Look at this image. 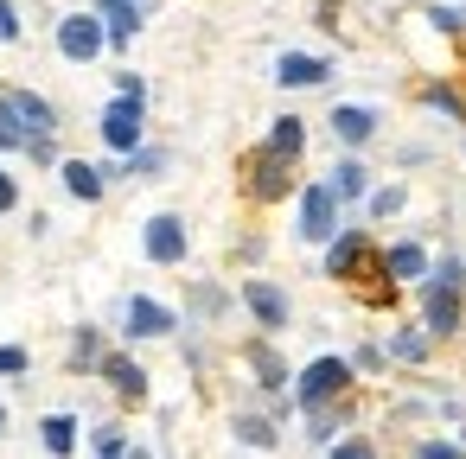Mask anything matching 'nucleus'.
<instances>
[{"label":"nucleus","instance_id":"1","mask_svg":"<svg viewBox=\"0 0 466 459\" xmlns=\"http://www.w3.org/2000/svg\"><path fill=\"white\" fill-rule=\"evenodd\" d=\"M0 128H7L20 147H33V141H58L65 115H58V103H52L46 90L7 84V90H0Z\"/></svg>","mask_w":466,"mask_h":459},{"label":"nucleus","instance_id":"2","mask_svg":"<svg viewBox=\"0 0 466 459\" xmlns=\"http://www.w3.org/2000/svg\"><path fill=\"white\" fill-rule=\"evenodd\" d=\"M294 173H300V166L281 160L268 141H256V147L237 160V179H243V198H249V205H288V198L307 185V179H294Z\"/></svg>","mask_w":466,"mask_h":459},{"label":"nucleus","instance_id":"3","mask_svg":"<svg viewBox=\"0 0 466 459\" xmlns=\"http://www.w3.org/2000/svg\"><path fill=\"white\" fill-rule=\"evenodd\" d=\"M339 230H345V205H339V192H332L326 179H307V185L294 192V243L326 249Z\"/></svg>","mask_w":466,"mask_h":459},{"label":"nucleus","instance_id":"4","mask_svg":"<svg viewBox=\"0 0 466 459\" xmlns=\"http://www.w3.org/2000/svg\"><path fill=\"white\" fill-rule=\"evenodd\" d=\"M351 383H358V364H351V357H339V351H319L313 364H300V370H294V408L307 414V408L345 402V395H351Z\"/></svg>","mask_w":466,"mask_h":459},{"label":"nucleus","instance_id":"5","mask_svg":"<svg viewBox=\"0 0 466 459\" xmlns=\"http://www.w3.org/2000/svg\"><path fill=\"white\" fill-rule=\"evenodd\" d=\"M52 45H58V58L65 65H96L103 52H109V26H103V14L96 7H77V14H65L58 26H52Z\"/></svg>","mask_w":466,"mask_h":459},{"label":"nucleus","instance_id":"6","mask_svg":"<svg viewBox=\"0 0 466 459\" xmlns=\"http://www.w3.org/2000/svg\"><path fill=\"white\" fill-rule=\"evenodd\" d=\"M237 306H243V313L256 319V332H268V338L294 325V294H288L281 281H268V274H243V281H237Z\"/></svg>","mask_w":466,"mask_h":459},{"label":"nucleus","instance_id":"7","mask_svg":"<svg viewBox=\"0 0 466 459\" xmlns=\"http://www.w3.org/2000/svg\"><path fill=\"white\" fill-rule=\"evenodd\" d=\"M141 255H147V268H186V255H192V224H186L179 211H154V217L141 224Z\"/></svg>","mask_w":466,"mask_h":459},{"label":"nucleus","instance_id":"8","mask_svg":"<svg viewBox=\"0 0 466 459\" xmlns=\"http://www.w3.org/2000/svg\"><path fill=\"white\" fill-rule=\"evenodd\" d=\"M96 135H103V147L122 160V154H135V147H147V103H128V96H109L103 103V115H96Z\"/></svg>","mask_w":466,"mask_h":459},{"label":"nucleus","instance_id":"9","mask_svg":"<svg viewBox=\"0 0 466 459\" xmlns=\"http://www.w3.org/2000/svg\"><path fill=\"white\" fill-rule=\"evenodd\" d=\"M179 332V313L154 294H128L122 300V344H154V338H173Z\"/></svg>","mask_w":466,"mask_h":459},{"label":"nucleus","instance_id":"10","mask_svg":"<svg viewBox=\"0 0 466 459\" xmlns=\"http://www.w3.org/2000/svg\"><path fill=\"white\" fill-rule=\"evenodd\" d=\"M415 300H421V325H428V338H434V344H453V338L466 332V294L421 281V287H415Z\"/></svg>","mask_w":466,"mask_h":459},{"label":"nucleus","instance_id":"11","mask_svg":"<svg viewBox=\"0 0 466 459\" xmlns=\"http://www.w3.org/2000/svg\"><path fill=\"white\" fill-rule=\"evenodd\" d=\"M326 128H332L339 154H364V147L383 135V109H377V103H332Z\"/></svg>","mask_w":466,"mask_h":459},{"label":"nucleus","instance_id":"12","mask_svg":"<svg viewBox=\"0 0 466 459\" xmlns=\"http://www.w3.org/2000/svg\"><path fill=\"white\" fill-rule=\"evenodd\" d=\"M243 364H249V376H256V389L275 402V395H294V370H288V357L275 351V338L268 332H256L249 344H243Z\"/></svg>","mask_w":466,"mask_h":459},{"label":"nucleus","instance_id":"13","mask_svg":"<svg viewBox=\"0 0 466 459\" xmlns=\"http://www.w3.org/2000/svg\"><path fill=\"white\" fill-rule=\"evenodd\" d=\"M90 7H96L103 26H109V52H128V45L141 39V26L160 14V0H90Z\"/></svg>","mask_w":466,"mask_h":459},{"label":"nucleus","instance_id":"14","mask_svg":"<svg viewBox=\"0 0 466 459\" xmlns=\"http://www.w3.org/2000/svg\"><path fill=\"white\" fill-rule=\"evenodd\" d=\"M96 383H109L122 402H147V364L135 357V344H122V351H103V364H96Z\"/></svg>","mask_w":466,"mask_h":459},{"label":"nucleus","instance_id":"15","mask_svg":"<svg viewBox=\"0 0 466 459\" xmlns=\"http://www.w3.org/2000/svg\"><path fill=\"white\" fill-rule=\"evenodd\" d=\"M332 77H339V65L326 52H281L275 58V84L281 90H326Z\"/></svg>","mask_w":466,"mask_h":459},{"label":"nucleus","instance_id":"16","mask_svg":"<svg viewBox=\"0 0 466 459\" xmlns=\"http://www.w3.org/2000/svg\"><path fill=\"white\" fill-rule=\"evenodd\" d=\"M383 268H390V281H396V287H421V281L434 274V255H428V243L396 236V243H383Z\"/></svg>","mask_w":466,"mask_h":459},{"label":"nucleus","instance_id":"17","mask_svg":"<svg viewBox=\"0 0 466 459\" xmlns=\"http://www.w3.org/2000/svg\"><path fill=\"white\" fill-rule=\"evenodd\" d=\"M58 185H65L77 205H103V198H109V173H103L96 160H77V154L58 166Z\"/></svg>","mask_w":466,"mask_h":459},{"label":"nucleus","instance_id":"18","mask_svg":"<svg viewBox=\"0 0 466 459\" xmlns=\"http://www.w3.org/2000/svg\"><path fill=\"white\" fill-rule=\"evenodd\" d=\"M415 103H421L428 115L466 128V90H460V84H447V77H421V84H415Z\"/></svg>","mask_w":466,"mask_h":459},{"label":"nucleus","instance_id":"19","mask_svg":"<svg viewBox=\"0 0 466 459\" xmlns=\"http://www.w3.org/2000/svg\"><path fill=\"white\" fill-rule=\"evenodd\" d=\"M326 185H332V192H339V205L351 211V205H364V198H370V185H377V179H370V166H364L358 154H339V160H332V173H326Z\"/></svg>","mask_w":466,"mask_h":459},{"label":"nucleus","instance_id":"20","mask_svg":"<svg viewBox=\"0 0 466 459\" xmlns=\"http://www.w3.org/2000/svg\"><path fill=\"white\" fill-rule=\"evenodd\" d=\"M383 351H390V364H409V370H415V364L434 357V338H428V325L415 319V325H396V332L383 338Z\"/></svg>","mask_w":466,"mask_h":459},{"label":"nucleus","instance_id":"21","mask_svg":"<svg viewBox=\"0 0 466 459\" xmlns=\"http://www.w3.org/2000/svg\"><path fill=\"white\" fill-rule=\"evenodd\" d=\"M262 141H268V147H275L281 160H294V166L307 160V122H300V115H275Z\"/></svg>","mask_w":466,"mask_h":459},{"label":"nucleus","instance_id":"22","mask_svg":"<svg viewBox=\"0 0 466 459\" xmlns=\"http://www.w3.org/2000/svg\"><path fill=\"white\" fill-rule=\"evenodd\" d=\"M173 166V147H160V141H147V147H135V154H122V179H135V185H147V179H160Z\"/></svg>","mask_w":466,"mask_h":459},{"label":"nucleus","instance_id":"23","mask_svg":"<svg viewBox=\"0 0 466 459\" xmlns=\"http://www.w3.org/2000/svg\"><path fill=\"white\" fill-rule=\"evenodd\" d=\"M402 211H409V185H402V179L370 185V198H364V217H370V224H390V217H402Z\"/></svg>","mask_w":466,"mask_h":459},{"label":"nucleus","instance_id":"24","mask_svg":"<svg viewBox=\"0 0 466 459\" xmlns=\"http://www.w3.org/2000/svg\"><path fill=\"white\" fill-rule=\"evenodd\" d=\"M77 434H84L77 414H46V421H39V440H46L52 459H71V453H77Z\"/></svg>","mask_w":466,"mask_h":459},{"label":"nucleus","instance_id":"25","mask_svg":"<svg viewBox=\"0 0 466 459\" xmlns=\"http://www.w3.org/2000/svg\"><path fill=\"white\" fill-rule=\"evenodd\" d=\"M230 300H237V294H224L218 281H192V287H186V306H192L198 319H224V313H230Z\"/></svg>","mask_w":466,"mask_h":459},{"label":"nucleus","instance_id":"26","mask_svg":"<svg viewBox=\"0 0 466 459\" xmlns=\"http://www.w3.org/2000/svg\"><path fill=\"white\" fill-rule=\"evenodd\" d=\"M103 351H109V344H103V332H96V325H77V332H71V370H90V376H96Z\"/></svg>","mask_w":466,"mask_h":459},{"label":"nucleus","instance_id":"27","mask_svg":"<svg viewBox=\"0 0 466 459\" xmlns=\"http://www.w3.org/2000/svg\"><path fill=\"white\" fill-rule=\"evenodd\" d=\"M307 427H313V434H307L313 446H332V440H339V427H345V402H326V408H307Z\"/></svg>","mask_w":466,"mask_h":459},{"label":"nucleus","instance_id":"28","mask_svg":"<svg viewBox=\"0 0 466 459\" xmlns=\"http://www.w3.org/2000/svg\"><path fill=\"white\" fill-rule=\"evenodd\" d=\"M230 427H237V440H243V446H262V453H268V446H275V440H281V434H275V421H268V414H237V421H230Z\"/></svg>","mask_w":466,"mask_h":459},{"label":"nucleus","instance_id":"29","mask_svg":"<svg viewBox=\"0 0 466 459\" xmlns=\"http://www.w3.org/2000/svg\"><path fill=\"white\" fill-rule=\"evenodd\" d=\"M434 287H453V294H466V255H453V249H441L434 255V274H428Z\"/></svg>","mask_w":466,"mask_h":459},{"label":"nucleus","instance_id":"30","mask_svg":"<svg viewBox=\"0 0 466 459\" xmlns=\"http://www.w3.org/2000/svg\"><path fill=\"white\" fill-rule=\"evenodd\" d=\"M421 20H428L441 39H460V33H466V7H441V0H434V7H421Z\"/></svg>","mask_w":466,"mask_h":459},{"label":"nucleus","instance_id":"31","mask_svg":"<svg viewBox=\"0 0 466 459\" xmlns=\"http://www.w3.org/2000/svg\"><path fill=\"white\" fill-rule=\"evenodd\" d=\"M90 446H96V459H128V434H122L116 421H103V427L90 434Z\"/></svg>","mask_w":466,"mask_h":459},{"label":"nucleus","instance_id":"32","mask_svg":"<svg viewBox=\"0 0 466 459\" xmlns=\"http://www.w3.org/2000/svg\"><path fill=\"white\" fill-rule=\"evenodd\" d=\"M351 364H358V376H377V370H383V364H390V351H383V344H377V338H364V344H358V351H351Z\"/></svg>","mask_w":466,"mask_h":459},{"label":"nucleus","instance_id":"33","mask_svg":"<svg viewBox=\"0 0 466 459\" xmlns=\"http://www.w3.org/2000/svg\"><path fill=\"white\" fill-rule=\"evenodd\" d=\"M326 459H377V446H370L364 434H345V440H332V446H326Z\"/></svg>","mask_w":466,"mask_h":459},{"label":"nucleus","instance_id":"34","mask_svg":"<svg viewBox=\"0 0 466 459\" xmlns=\"http://www.w3.org/2000/svg\"><path fill=\"white\" fill-rule=\"evenodd\" d=\"M415 459H466V446H460V440H441V434H434V440H415Z\"/></svg>","mask_w":466,"mask_h":459},{"label":"nucleus","instance_id":"35","mask_svg":"<svg viewBox=\"0 0 466 459\" xmlns=\"http://www.w3.org/2000/svg\"><path fill=\"white\" fill-rule=\"evenodd\" d=\"M33 370V351L26 344H0V376H26Z\"/></svg>","mask_w":466,"mask_h":459},{"label":"nucleus","instance_id":"36","mask_svg":"<svg viewBox=\"0 0 466 459\" xmlns=\"http://www.w3.org/2000/svg\"><path fill=\"white\" fill-rule=\"evenodd\" d=\"M20 7H14V0H0V45H20Z\"/></svg>","mask_w":466,"mask_h":459},{"label":"nucleus","instance_id":"37","mask_svg":"<svg viewBox=\"0 0 466 459\" xmlns=\"http://www.w3.org/2000/svg\"><path fill=\"white\" fill-rule=\"evenodd\" d=\"M116 96H128V103H147V77H141V71H116Z\"/></svg>","mask_w":466,"mask_h":459},{"label":"nucleus","instance_id":"38","mask_svg":"<svg viewBox=\"0 0 466 459\" xmlns=\"http://www.w3.org/2000/svg\"><path fill=\"white\" fill-rule=\"evenodd\" d=\"M14 211H20V179L0 166V217H14Z\"/></svg>","mask_w":466,"mask_h":459},{"label":"nucleus","instance_id":"39","mask_svg":"<svg viewBox=\"0 0 466 459\" xmlns=\"http://www.w3.org/2000/svg\"><path fill=\"white\" fill-rule=\"evenodd\" d=\"M26 160H33V166H52V173L65 166V154H58V141H33V147H26Z\"/></svg>","mask_w":466,"mask_h":459},{"label":"nucleus","instance_id":"40","mask_svg":"<svg viewBox=\"0 0 466 459\" xmlns=\"http://www.w3.org/2000/svg\"><path fill=\"white\" fill-rule=\"evenodd\" d=\"M262 255H268V243H262V236H243V243H237V262H249V268H256Z\"/></svg>","mask_w":466,"mask_h":459},{"label":"nucleus","instance_id":"41","mask_svg":"<svg viewBox=\"0 0 466 459\" xmlns=\"http://www.w3.org/2000/svg\"><path fill=\"white\" fill-rule=\"evenodd\" d=\"M7 154H26V147H20V141H14L7 128H0V160H7Z\"/></svg>","mask_w":466,"mask_h":459},{"label":"nucleus","instance_id":"42","mask_svg":"<svg viewBox=\"0 0 466 459\" xmlns=\"http://www.w3.org/2000/svg\"><path fill=\"white\" fill-rule=\"evenodd\" d=\"M128 459H147V446H128Z\"/></svg>","mask_w":466,"mask_h":459},{"label":"nucleus","instance_id":"43","mask_svg":"<svg viewBox=\"0 0 466 459\" xmlns=\"http://www.w3.org/2000/svg\"><path fill=\"white\" fill-rule=\"evenodd\" d=\"M0 434H7V402H0Z\"/></svg>","mask_w":466,"mask_h":459},{"label":"nucleus","instance_id":"44","mask_svg":"<svg viewBox=\"0 0 466 459\" xmlns=\"http://www.w3.org/2000/svg\"><path fill=\"white\" fill-rule=\"evenodd\" d=\"M460 147H466V128H460Z\"/></svg>","mask_w":466,"mask_h":459}]
</instances>
